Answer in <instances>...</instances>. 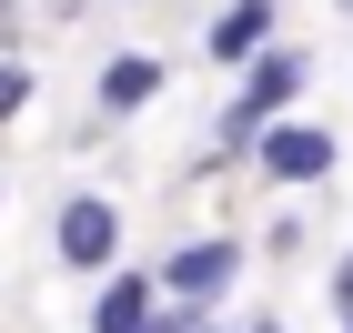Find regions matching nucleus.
Returning <instances> with one entry per match:
<instances>
[{
    "mask_svg": "<svg viewBox=\"0 0 353 333\" xmlns=\"http://www.w3.org/2000/svg\"><path fill=\"white\" fill-rule=\"evenodd\" d=\"M212 333H222V323H212Z\"/></svg>",
    "mask_w": 353,
    "mask_h": 333,
    "instance_id": "f8f14e48",
    "label": "nucleus"
},
{
    "mask_svg": "<svg viewBox=\"0 0 353 333\" xmlns=\"http://www.w3.org/2000/svg\"><path fill=\"white\" fill-rule=\"evenodd\" d=\"M30 91H41V71H30L21 51H0V121H21V111H30Z\"/></svg>",
    "mask_w": 353,
    "mask_h": 333,
    "instance_id": "6e6552de",
    "label": "nucleus"
},
{
    "mask_svg": "<svg viewBox=\"0 0 353 333\" xmlns=\"http://www.w3.org/2000/svg\"><path fill=\"white\" fill-rule=\"evenodd\" d=\"M162 81H172V71H162L152 51H111L101 71H91V101H101V121H132V111L162 101Z\"/></svg>",
    "mask_w": 353,
    "mask_h": 333,
    "instance_id": "423d86ee",
    "label": "nucleus"
},
{
    "mask_svg": "<svg viewBox=\"0 0 353 333\" xmlns=\"http://www.w3.org/2000/svg\"><path fill=\"white\" fill-rule=\"evenodd\" d=\"M152 333H212V303H182V293H162V313H152Z\"/></svg>",
    "mask_w": 353,
    "mask_h": 333,
    "instance_id": "1a4fd4ad",
    "label": "nucleus"
},
{
    "mask_svg": "<svg viewBox=\"0 0 353 333\" xmlns=\"http://www.w3.org/2000/svg\"><path fill=\"white\" fill-rule=\"evenodd\" d=\"M333 313H343V323H353V252H343V263H333Z\"/></svg>",
    "mask_w": 353,
    "mask_h": 333,
    "instance_id": "9d476101",
    "label": "nucleus"
},
{
    "mask_svg": "<svg viewBox=\"0 0 353 333\" xmlns=\"http://www.w3.org/2000/svg\"><path fill=\"white\" fill-rule=\"evenodd\" d=\"M162 313V273H141V263H111L101 293H91V333H152Z\"/></svg>",
    "mask_w": 353,
    "mask_h": 333,
    "instance_id": "39448f33",
    "label": "nucleus"
},
{
    "mask_svg": "<svg viewBox=\"0 0 353 333\" xmlns=\"http://www.w3.org/2000/svg\"><path fill=\"white\" fill-rule=\"evenodd\" d=\"M343 333H353V323H343Z\"/></svg>",
    "mask_w": 353,
    "mask_h": 333,
    "instance_id": "9b49d317",
    "label": "nucleus"
},
{
    "mask_svg": "<svg viewBox=\"0 0 353 333\" xmlns=\"http://www.w3.org/2000/svg\"><path fill=\"white\" fill-rule=\"evenodd\" d=\"M243 263H252V243L243 232H192V243H172L152 273H162V293H182V303H232V283H243Z\"/></svg>",
    "mask_w": 353,
    "mask_h": 333,
    "instance_id": "f03ea898",
    "label": "nucleus"
},
{
    "mask_svg": "<svg viewBox=\"0 0 353 333\" xmlns=\"http://www.w3.org/2000/svg\"><path fill=\"white\" fill-rule=\"evenodd\" d=\"M303 81H313V51H303V41H263V51L243 61V91H232V101H222V121H212V152H202V172L252 162L263 121H283V111L303 101Z\"/></svg>",
    "mask_w": 353,
    "mask_h": 333,
    "instance_id": "f257e3e1",
    "label": "nucleus"
},
{
    "mask_svg": "<svg viewBox=\"0 0 353 333\" xmlns=\"http://www.w3.org/2000/svg\"><path fill=\"white\" fill-rule=\"evenodd\" d=\"M263 41H272V0H232V10H212V30H202V61H212V71H243Z\"/></svg>",
    "mask_w": 353,
    "mask_h": 333,
    "instance_id": "0eeeda50",
    "label": "nucleus"
},
{
    "mask_svg": "<svg viewBox=\"0 0 353 333\" xmlns=\"http://www.w3.org/2000/svg\"><path fill=\"white\" fill-rule=\"evenodd\" d=\"M333 162H343V141H333L323 121H303V111L263 121V141H252V172H263V182H283V192H313V182H333Z\"/></svg>",
    "mask_w": 353,
    "mask_h": 333,
    "instance_id": "7ed1b4c3",
    "label": "nucleus"
},
{
    "mask_svg": "<svg viewBox=\"0 0 353 333\" xmlns=\"http://www.w3.org/2000/svg\"><path fill=\"white\" fill-rule=\"evenodd\" d=\"M51 263L111 273V263H121V202H111V192H71V202L51 212Z\"/></svg>",
    "mask_w": 353,
    "mask_h": 333,
    "instance_id": "20e7f679",
    "label": "nucleus"
}]
</instances>
